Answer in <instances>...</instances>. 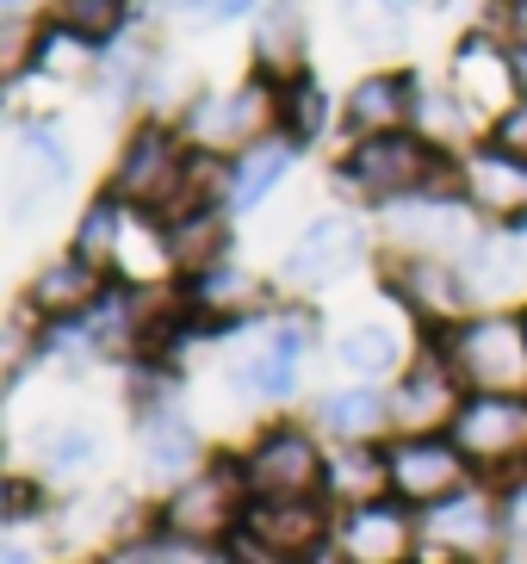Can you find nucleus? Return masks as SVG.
<instances>
[{"label":"nucleus","mask_w":527,"mask_h":564,"mask_svg":"<svg viewBox=\"0 0 527 564\" xmlns=\"http://www.w3.org/2000/svg\"><path fill=\"white\" fill-rule=\"evenodd\" d=\"M447 366L472 398H527V323L521 316H478L447 341Z\"/></svg>","instance_id":"nucleus-1"},{"label":"nucleus","mask_w":527,"mask_h":564,"mask_svg":"<svg viewBox=\"0 0 527 564\" xmlns=\"http://www.w3.org/2000/svg\"><path fill=\"white\" fill-rule=\"evenodd\" d=\"M434 181V143L416 131H391V137H361L354 155L342 167V186L361 193L366 205H397L416 199Z\"/></svg>","instance_id":"nucleus-2"},{"label":"nucleus","mask_w":527,"mask_h":564,"mask_svg":"<svg viewBox=\"0 0 527 564\" xmlns=\"http://www.w3.org/2000/svg\"><path fill=\"white\" fill-rule=\"evenodd\" d=\"M193 162L168 131H137L112 167V199L131 212H186Z\"/></svg>","instance_id":"nucleus-3"},{"label":"nucleus","mask_w":527,"mask_h":564,"mask_svg":"<svg viewBox=\"0 0 527 564\" xmlns=\"http://www.w3.org/2000/svg\"><path fill=\"white\" fill-rule=\"evenodd\" d=\"M385 236H391L404 254H422V261H453V254L478 249V217L472 199H397L385 205Z\"/></svg>","instance_id":"nucleus-4"},{"label":"nucleus","mask_w":527,"mask_h":564,"mask_svg":"<svg viewBox=\"0 0 527 564\" xmlns=\"http://www.w3.org/2000/svg\"><path fill=\"white\" fill-rule=\"evenodd\" d=\"M243 478H248V490H255V502L316 497V490L330 484V465H323V453H316V441L304 429H267L261 441H255V453H248Z\"/></svg>","instance_id":"nucleus-5"},{"label":"nucleus","mask_w":527,"mask_h":564,"mask_svg":"<svg viewBox=\"0 0 527 564\" xmlns=\"http://www.w3.org/2000/svg\"><path fill=\"white\" fill-rule=\"evenodd\" d=\"M273 112H280V106H273L267 82H248V87H236V94L198 100L193 112H186V137H193V150H205V155H243L267 137Z\"/></svg>","instance_id":"nucleus-6"},{"label":"nucleus","mask_w":527,"mask_h":564,"mask_svg":"<svg viewBox=\"0 0 527 564\" xmlns=\"http://www.w3.org/2000/svg\"><path fill=\"white\" fill-rule=\"evenodd\" d=\"M243 490L248 478L243 471H230V465H217V471H205V478L181 484L174 497H168L162 509V528L174 533V540H193V546H212V540H224L230 528H243Z\"/></svg>","instance_id":"nucleus-7"},{"label":"nucleus","mask_w":527,"mask_h":564,"mask_svg":"<svg viewBox=\"0 0 527 564\" xmlns=\"http://www.w3.org/2000/svg\"><path fill=\"white\" fill-rule=\"evenodd\" d=\"M391 490L404 502H422V509H441L447 497L465 490V453L460 441H441V434H404L391 453Z\"/></svg>","instance_id":"nucleus-8"},{"label":"nucleus","mask_w":527,"mask_h":564,"mask_svg":"<svg viewBox=\"0 0 527 564\" xmlns=\"http://www.w3.org/2000/svg\"><path fill=\"white\" fill-rule=\"evenodd\" d=\"M243 533L255 540V552H267L273 564H304V558L323 552L330 521H323L316 497H280V502H248Z\"/></svg>","instance_id":"nucleus-9"},{"label":"nucleus","mask_w":527,"mask_h":564,"mask_svg":"<svg viewBox=\"0 0 527 564\" xmlns=\"http://www.w3.org/2000/svg\"><path fill=\"white\" fill-rule=\"evenodd\" d=\"M453 441L478 465L527 459V398H465L453 415Z\"/></svg>","instance_id":"nucleus-10"},{"label":"nucleus","mask_w":527,"mask_h":564,"mask_svg":"<svg viewBox=\"0 0 527 564\" xmlns=\"http://www.w3.org/2000/svg\"><path fill=\"white\" fill-rule=\"evenodd\" d=\"M361 261V230L347 217H316L311 230H298V242L280 261V285L292 292H316V285L342 280L347 267Z\"/></svg>","instance_id":"nucleus-11"},{"label":"nucleus","mask_w":527,"mask_h":564,"mask_svg":"<svg viewBox=\"0 0 527 564\" xmlns=\"http://www.w3.org/2000/svg\"><path fill=\"white\" fill-rule=\"evenodd\" d=\"M447 87L460 94L465 112H491V124L509 106H521V87H515V56H503L491 37H465L453 68H447Z\"/></svg>","instance_id":"nucleus-12"},{"label":"nucleus","mask_w":527,"mask_h":564,"mask_svg":"<svg viewBox=\"0 0 527 564\" xmlns=\"http://www.w3.org/2000/svg\"><path fill=\"white\" fill-rule=\"evenodd\" d=\"M68 181V150L56 124H25L13 150V224H32L37 205Z\"/></svg>","instance_id":"nucleus-13"},{"label":"nucleus","mask_w":527,"mask_h":564,"mask_svg":"<svg viewBox=\"0 0 527 564\" xmlns=\"http://www.w3.org/2000/svg\"><path fill=\"white\" fill-rule=\"evenodd\" d=\"M304 348H311V316H280V323L255 341V354L236 360L230 379L243 384V391H255V398H286V391L298 384Z\"/></svg>","instance_id":"nucleus-14"},{"label":"nucleus","mask_w":527,"mask_h":564,"mask_svg":"<svg viewBox=\"0 0 527 564\" xmlns=\"http://www.w3.org/2000/svg\"><path fill=\"white\" fill-rule=\"evenodd\" d=\"M335 546L347 564H404L416 546V528L397 502H361V509H347Z\"/></svg>","instance_id":"nucleus-15"},{"label":"nucleus","mask_w":527,"mask_h":564,"mask_svg":"<svg viewBox=\"0 0 527 564\" xmlns=\"http://www.w3.org/2000/svg\"><path fill=\"white\" fill-rule=\"evenodd\" d=\"M391 292L410 304L416 316H429V323H453V316L472 304V285L453 261H422V254H404L391 267Z\"/></svg>","instance_id":"nucleus-16"},{"label":"nucleus","mask_w":527,"mask_h":564,"mask_svg":"<svg viewBox=\"0 0 527 564\" xmlns=\"http://www.w3.org/2000/svg\"><path fill=\"white\" fill-rule=\"evenodd\" d=\"M429 533H434V546H441V552L478 564L484 552L503 540V509H496L491 497H478V490H460V497H447L441 509H434Z\"/></svg>","instance_id":"nucleus-17"},{"label":"nucleus","mask_w":527,"mask_h":564,"mask_svg":"<svg viewBox=\"0 0 527 564\" xmlns=\"http://www.w3.org/2000/svg\"><path fill=\"white\" fill-rule=\"evenodd\" d=\"M447 415H460V372L441 360H422L410 379L397 384L391 398V422L404 434H434Z\"/></svg>","instance_id":"nucleus-18"},{"label":"nucleus","mask_w":527,"mask_h":564,"mask_svg":"<svg viewBox=\"0 0 527 564\" xmlns=\"http://www.w3.org/2000/svg\"><path fill=\"white\" fill-rule=\"evenodd\" d=\"M465 199H472V212H491L503 224L527 217V162H515L503 150L465 155Z\"/></svg>","instance_id":"nucleus-19"},{"label":"nucleus","mask_w":527,"mask_h":564,"mask_svg":"<svg viewBox=\"0 0 527 564\" xmlns=\"http://www.w3.org/2000/svg\"><path fill=\"white\" fill-rule=\"evenodd\" d=\"M416 82L410 75H366L354 94H347V131L354 137H391L416 118Z\"/></svg>","instance_id":"nucleus-20"},{"label":"nucleus","mask_w":527,"mask_h":564,"mask_svg":"<svg viewBox=\"0 0 527 564\" xmlns=\"http://www.w3.org/2000/svg\"><path fill=\"white\" fill-rule=\"evenodd\" d=\"M99 299H106V292H99V267H87L82 254L50 261L44 273H37V285H32V311H37V316H56V323H75V316H87Z\"/></svg>","instance_id":"nucleus-21"},{"label":"nucleus","mask_w":527,"mask_h":564,"mask_svg":"<svg viewBox=\"0 0 527 564\" xmlns=\"http://www.w3.org/2000/svg\"><path fill=\"white\" fill-rule=\"evenodd\" d=\"M143 465L155 478H186L198 465V434L174 403H149L143 415Z\"/></svg>","instance_id":"nucleus-22"},{"label":"nucleus","mask_w":527,"mask_h":564,"mask_svg":"<svg viewBox=\"0 0 527 564\" xmlns=\"http://www.w3.org/2000/svg\"><path fill=\"white\" fill-rule=\"evenodd\" d=\"M292 137H261L255 150L230 155V205H261L273 186L286 181V167H292Z\"/></svg>","instance_id":"nucleus-23"},{"label":"nucleus","mask_w":527,"mask_h":564,"mask_svg":"<svg viewBox=\"0 0 527 564\" xmlns=\"http://www.w3.org/2000/svg\"><path fill=\"white\" fill-rule=\"evenodd\" d=\"M316 415H323V429H330L335 441L361 447V441H373V434H379L385 422H391V398H379V391L354 384V391H330Z\"/></svg>","instance_id":"nucleus-24"},{"label":"nucleus","mask_w":527,"mask_h":564,"mask_svg":"<svg viewBox=\"0 0 527 564\" xmlns=\"http://www.w3.org/2000/svg\"><path fill=\"white\" fill-rule=\"evenodd\" d=\"M298 51H304V13H298V0H273L255 32V63H261V75L298 82Z\"/></svg>","instance_id":"nucleus-25"},{"label":"nucleus","mask_w":527,"mask_h":564,"mask_svg":"<svg viewBox=\"0 0 527 564\" xmlns=\"http://www.w3.org/2000/svg\"><path fill=\"white\" fill-rule=\"evenodd\" d=\"M224 212L217 205H186V212H174V224H168V249H174V261L181 267H217V254H224Z\"/></svg>","instance_id":"nucleus-26"},{"label":"nucleus","mask_w":527,"mask_h":564,"mask_svg":"<svg viewBox=\"0 0 527 564\" xmlns=\"http://www.w3.org/2000/svg\"><path fill=\"white\" fill-rule=\"evenodd\" d=\"M118 236H125V205L106 193L99 205H87V217H82V230H75V254H82L87 267H106L118 261Z\"/></svg>","instance_id":"nucleus-27"},{"label":"nucleus","mask_w":527,"mask_h":564,"mask_svg":"<svg viewBox=\"0 0 527 564\" xmlns=\"http://www.w3.org/2000/svg\"><path fill=\"white\" fill-rule=\"evenodd\" d=\"M248 304H255V280L248 273H236V267H205L193 280V311L198 316H243Z\"/></svg>","instance_id":"nucleus-28"},{"label":"nucleus","mask_w":527,"mask_h":564,"mask_svg":"<svg viewBox=\"0 0 527 564\" xmlns=\"http://www.w3.org/2000/svg\"><path fill=\"white\" fill-rule=\"evenodd\" d=\"M342 25L366 51H391L404 37V7L397 0H342Z\"/></svg>","instance_id":"nucleus-29"},{"label":"nucleus","mask_w":527,"mask_h":564,"mask_svg":"<svg viewBox=\"0 0 527 564\" xmlns=\"http://www.w3.org/2000/svg\"><path fill=\"white\" fill-rule=\"evenodd\" d=\"M342 366L347 372H361V379H379V372H391L397 366V335L385 329V323H354V329L342 335Z\"/></svg>","instance_id":"nucleus-30"},{"label":"nucleus","mask_w":527,"mask_h":564,"mask_svg":"<svg viewBox=\"0 0 527 564\" xmlns=\"http://www.w3.org/2000/svg\"><path fill=\"white\" fill-rule=\"evenodd\" d=\"M118 25H125V0H56V32L82 44H106Z\"/></svg>","instance_id":"nucleus-31"},{"label":"nucleus","mask_w":527,"mask_h":564,"mask_svg":"<svg viewBox=\"0 0 527 564\" xmlns=\"http://www.w3.org/2000/svg\"><path fill=\"white\" fill-rule=\"evenodd\" d=\"M330 484L342 497H354V509H361V502H379V490H391V465L373 459L366 447H347L342 465L330 471Z\"/></svg>","instance_id":"nucleus-32"},{"label":"nucleus","mask_w":527,"mask_h":564,"mask_svg":"<svg viewBox=\"0 0 527 564\" xmlns=\"http://www.w3.org/2000/svg\"><path fill=\"white\" fill-rule=\"evenodd\" d=\"M94 434L82 429V422H63V429H50L44 434V471L50 478H68V471H82L87 459H94Z\"/></svg>","instance_id":"nucleus-33"},{"label":"nucleus","mask_w":527,"mask_h":564,"mask_svg":"<svg viewBox=\"0 0 527 564\" xmlns=\"http://www.w3.org/2000/svg\"><path fill=\"white\" fill-rule=\"evenodd\" d=\"M280 118H286V131H292L298 143H304V137H316V131H323V118H330V106H323V94H316L311 82H292V94H286Z\"/></svg>","instance_id":"nucleus-34"},{"label":"nucleus","mask_w":527,"mask_h":564,"mask_svg":"<svg viewBox=\"0 0 527 564\" xmlns=\"http://www.w3.org/2000/svg\"><path fill=\"white\" fill-rule=\"evenodd\" d=\"M118 564H198V546L193 540H137V546L118 552Z\"/></svg>","instance_id":"nucleus-35"},{"label":"nucleus","mask_w":527,"mask_h":564,"mask_svg":"<svg viewBox=\"0 0 527 564\" xmlns=\"http://www.w3.org/2000/svg\"><path fill=\"white\" fill-rule=\"evenodd\" d=\"M491 150H503V155H515V162H527V100L509 106V112L491 124Z\"/></svg>","instance_id":"nucleus-36"},{"label":"nucleus","mask_w":527,"mask_h":564,"mask_svg":"<svg viewBox=\"0 0 527 564\" xmlns=\"http://www.w3.org/2000/svg\"><path fill=\"white\" fill-rule=\"evenodd\" d=\"M255 7H267V0H186L181 13L193 25H230V19H248Z\"/></svg>","instance_id":"nucleus-37"},{"label":"nucleus","mask_w":527,"mask_h":564,"mask_svg":"<svg viewBox=\"0 0 527 564\" xmlns=\"http://www.w3.org/2000/svg\"><path fill=\"white\" fill-rule=\"evenodd\" d=\"M37 51H44V56H37V63H44V68H56V75H82V56H75V51H87V44H82V37H68V32H50L44 37V44H37Z\"/></svg>","instance_id":"nucleus-38"},{"label":"nucleus","mask_w":527,"mask_h":564,"mask_svg":"<svg viewBox=\"0 0 527 564\" xmlns=\"http://www.w3.org/2000/svg\"><path fill=\"white\" fill-rule=\"evenodd\" d=\"M503 540L527 552V478L515 484L509 497H503Z\"/></svg>","instance_id":"nucleus-39"},{"label":"nucleus","mask_w":527,"mask_h":564,"mask_svg":"<svg viewBox=\"0 0 527 564\" xmlns=\"http://www.w3.org/2000/svg\"><path fill=\"white\" fill-rule=\"evenodd\" d=\"M509 37L527 44V0H509Z\"/></svg>","instance_id":"nucleus-40"},{"label":"nucleus","mask_w":527,"mask_h":564,"mask_svg":"<svg viewBox=\"0 0 527 564\" xmlns=\"http://www.w3.org/2000/svg\"><path fill=\"white\" fill-rule=\"evenodd\" d=\"M515 87H521V100H527V44H515Z\"/></svg>","instance_id":"nucleus-41"},{"label":"nucleus","mask_w":527,"mask_h":564,"mask_svg":"<svg viewBox=\"0 0 527 564\" xmlns=\"http://www.w3.org/2000/svg\"><path fill=\"white\" fill-rule=\"evenodd\" d=\"M0 7H7V19H25L37 7V0H0Z\"/></svg>","instance_id":"nucleus-42"},{"label":"nucleus","mask_w":527,"mask_h":564,"mask_svg":"<svg viewBox=\"0 0 527 564\" xmlns=\"http://www.w3.org/2000/svg\"><path fill=\"white\" fill-rule=\"evenodd\" d=\"M7 564H32V558H25V546H7Z\"/></svg>","instance_id":"nucleus-43"}]
</instances>
